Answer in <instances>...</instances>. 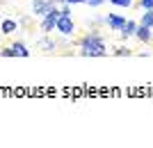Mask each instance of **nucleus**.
I'll return each instance as SVG.
<instances>
[{"label": "nucleus", "instance_id": "nucleus-3", "mask_svg": "<svg viewBox=\"0 0 153 148\" xmlns=\"http://www.w3.org/2000/svg\"><path fill=\"white\" fill-rule=\"evenodd\" d=\"M55 7H59V0H32V14L34 16H46V14L51 12V9H55Z\"/></svg>", "mask_w": 153, "mask_h": 148}, {"label": "nucleus", "instance_id": "nucleus-12", "mask_svg": "<svg viewBox=\"0 0 153 148\" xmlns=\"http://www.w3.org/2000/svg\"><path fill=\"white\" fill-rule=\"evenodd\" d=\"M114 55H121V57H128V55H130V48H123V46H121V48H117V50H114Z\"/></svg>", "mask_w": 153, "mask_h": 148}, {"label": "nucleus", "instance_id": "nucleus-9", "mask_svg": "<svg viewBox=\"0 0 153 148\" xmlns=\"http://www.w3.org/2000/svg\"><path fill=\"white\" fill-rule=\"evenodd\" d=\"M119 32H121L126 39H128V37H135V32H137V23H135V21H126Z\"/></svg>", "mask_w": 153, "mask_h": 148}, {"label": "nucleus", "instance_id": "nucleus-13", "mask_svg": "<svg viewBox=\"0 0 153 148\" xmlns=\"http://www.w3.org/2000/svg\"><path fill=\"white\" fill-rule=\"evenodd\" d=\"M0 57H14V55H12V48H2V50H0Z\"/></svg>", "mask_w": 153, "mask_h": 148}, {"label": "nucleus", "instance_id": "nucleus-5", "mask_svg": "<svg viewBox=\"0 0 153 148\" xmlns=\"http://www.w3.org/2000/svg\"><path fill=\"white\" fill-rule=\"evenodd\" d=\"M105 23H108L112 30H117V32H119V30L123 27V23H126V18H123V16H119V14H108Z\"/></svg>", "mask_w": 153, "mask_h": 148}, {"label": "nucleus", "instance_id": "nucleus-7", "mask_svg": "<svg viewBox=\"0 0 153 148\" xmlns=\"http://www.w3.org/2000/svg\"><path fill=\"white\" fill-rule=\"evenodd\" d=\"M16 27H19V23H16V21L5 18L2 23H0V32H2V34H14V32H16Z\"/></svg>", "mask_w": 153, "mask_h": 148}, {"label": "nucleus", "instance_id": "nucleus-14", "mask_svg": "<svg viewBox=\"0 0 153 148\" xmlns=\"http://www.w3.org/2000/svg\"><path fill=\"white\" fill-rule=\"evenodd\" d=\"M85 2H87L89 7H98V5H103L105 0H85Z\"/></svg>", "mask_w": 153, "mask_h": 148}, {"label": "nucleus", "instance_id": "nucleus-1", "mask_svg": "<svg viewBox=\"0 0 153 148\" xmlns=\"http://www.w3.org/2000/svg\"><path fill=\"white\" fill-rule=\"evenodd\" d=\"M80 55H82V57H103V55H108L101 34L98 32L85 34V37L80 39Z\"/></svg>", "mask_w": 153, "mask_h": 148}, {"label": "nucleus", "instance_id": "nucleus-8", "mask_svg": "<svg viewBox=\"0 0 153 148\" xmlns=\"http://www.w3.org/2000/svg\"><path fill=\"white\" fill-rule=\"evenodd\" d=\"M135 37L140 39V41H151V37H153V32H151V27H146V25H137V32H135Z\"/></svg>", "mask_w": 153, "mask_h": 148}, {"label": "nucleus", "instance_id": "nucleus-15", "mask_svg": "<svg viewBox=\"0 0 153 148\" xmlns=\"http://www.w3.org/2000/svg\"><path fill=\"white\" fill-rule=\"evenodd\" d=\"M140 5L144 7V9H153V0H142Z\"/></svg>", "mask_w": 153, "mask_h": 148}, {"label": "nucleus", "instance_id": "nucleus-2", "mask_svg": "<svg viewBox=\"0 0 153 148\" xmlns=\"http://www.w3.org/2000/svg\"><path fill=\"white\" fill-rule=\"evenodd\" d=\"M55 32H59L62 37H71V34L76 32V23H73V18L59 14V16H57V23H55Z\"/></svg>", "mask_w": 153, "mask_h": 148}, {"label": "nucleus", "instance_id": "nucleus-4", "mask_svg": "<svg viewBox=\"0 0 153 148\" xmlns=\"http://www.w3.org/2000/svg\"><path fill=\"white\" fill-rule=\"evenodd\" d=\"M57 16H59V7L51 9L46 16H41V32H53V30H55V23H57Z\"/></svg>", "mask_w": 153, "mask_h": 148}, {"label": "nucleus", "instance_id": "nucleus-16", "mask_svg": "<svg viewBox=\"0 0 153 148\" xmlns=\"http://www.w3.org/2000/svg\"><path fill=\"white\" fill-rule=\"evenodd\" d=\"M69 5H80V2H85V0H66Z\"/></svg>", "mask_w": 153, "mask_h": 148}, {"label": "nucleus", "instance_id": "nucleus-10", "mask_svg": "<svg viewBox=\"0 0 153 148\" xmlns=\"http://www.w3.org/2000/svg\"><path fill=\"white\" fill-rule=\"evenodd\" d=\"M39 48H44L46 52H53L55 50V48H57V46H55V41H53V39H39Z\"/></svg>", "mask_w": 153, "mask_h": 148}, {"label": "nucleus", "instance_id": "nucleus-11", "mask_svg": "<svg viewBox=\"0 0 153 148\" xmlns=\"http://www.w3.org/2000/svg\"><path fill=\"white\" fill-rule=\"evenodd\" d=\"M142 25H146L153 30V9H146V14L142 16Z\"/></svg>", "mask_w": 153, "mask_h": 148}, {"label": "nucleus", "instance_id": "nucleus-6", "mask_svg": "<svg viewBox=\"0 0 153 148\" xmlns=\"http://www.w3.org/2000/svg\"><path fill=\"white\" fill-rule=\"evenodd\" d=\"M9 48H12L14 57H30V50H27V46L23 43V41H16V43H12Z\"/></svg>", "mask_w": 153, "mask_h": 148}]
</instances>
